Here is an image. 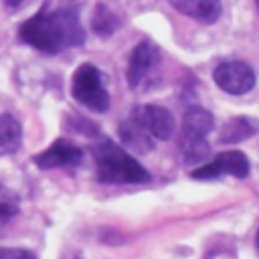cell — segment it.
<instances>
[{
	"label": "cell",
	"instance_id": "obj_2",
	"mask_svg": "<svg viewBox=\"0 0 259 259\" xmlns=\"http://www.w3.org/2000/svg\"><path fill=\"white\" fill-rule=\"evenodd\" d=\"M93 160L97 180L105 184H144L150 180V172L121 146L111 140H101L93 148Z\"/></svg>",
	"mask_w": 259,
	"mask_h": 259
},
{
	"label": "cell",
	"instance_id": "obj_15",
	"mask_svg": "<svg viewBox=\"0 0 259 259\" xmlns=\"http://www.w3.org/2000/svg\"><path fill=\"white\" fill-rule=\"evenodd\" d=\"M18 210H20L18 196L8 186L0 184V237L4 235V231L8 229L12 219L18 214Z\"/></svg>",
	"mask_w": 259,
	"mask_h": 259
},
{
	"label": "cell",
	"instance_id": "obj_7",
	"mask_svg": "<svg viewBox=\"0 0 259 259\" xmlns=\"http://www.w3.org/2000/svg\"><path fill=\"white\" fill-rule=\"evenodd\" d=\"M132 115L150 134V138L154 142L156 140L164 142V140H170L174 136V130H176L174 115L170 113V109H166L162 105H154V103L138 105V107H134Z\"/></svg>",
	"mask_w": 259,
	"mask_h": 259
},
{
	"label": "cell",
	"instance_id": "obj_14",
	"mask_svg": "<svg viewBox=\"0 0 259 259\" xmlns=\"http://www.w3.org/2000/svg\"><path fill=\"white\" fill-rule=\"evenodd\" d=\"M119 24H121L119 16H117L109 6L97 4L95 12H93V18H91V28H93L97 34L109 36V34H113V32L119 28Z\"/></svg>",
	"mask_w": 259,
	"mask_h": 259
},
{
	"label": "cell",
	"instance_id": "obj_4",
	"mask_svg": "<svg viewBox=\"0 0 259 259\" xmlns=\"http://www.w3.org/2000/svg\"><path fill=\"white\" fill-rule=\"evenodd\" d=\"M71 95L91 111H107L109 107V93L103 87V77L91 63H83L75 69L71 77Z\"/></svg>",
	"mask_w": 259,
	"mask_h": 259
},
{
	"label": "cell",
	"instance_id": "obj_16",
	"mask_svg": "<svg viewBox=\"0 0 259 259\" xmlns=\"http://www.w3.org/2000/svg\"><path fill=\"white\" fill-rule=\"evenodd\" d=\"M0 259H38V257L22 247H0Z\"/></svg>",
	"mask_w": 259,
	"mask_h": 259
},
{
	"label": "cell",
	"instance_id": "obj_11",
	"mask_svg": "<svg viewBox=\"0 0 259 259\" xmlns=\"http://www.w3.org/2000/svg\"><path fill=\"white\" fill-rule=\"evenodd\" d=\"M170 6L178 12L186 14L188 18H194L204 24H212L219 20L223 6L217 0H170Z\"/></svg>",
	"mask_w": 259,
	"mask_h": 259
},
{
	"label": "cell",
	"instance_id": "obj_18",
	"mask_svg": "<svg viewBox=\"0 0 259 259\" xmlns=\"http://www.w3.org/2000/svg\"><path fill=\"white\" fill-rule=\"evenodd\" d=\"M257 8H259V2H257Z\"/></svg>",
	"mask_w": 259,
	"mask_h": 259
},
{
	"label": "cell",
	"instance_id": "obj_17",
	"mask_svg": "<svg viewBox=\"0 0 259 259\" xmlns=\"http://www.w3.org/2000/svg\"><path fill=\"white\" fill-rule=\"evenodd\" d=\"M255 241H257V249H259V231H257V239Z\"/></svg>",
	"mask_w": 259,
	"mask_h": 259
},
{
	"label": "cell",
	"instance_id": "obj_13",
	"mask_svg": "<svg viewBox=\"0 0 259 259\" xmlns=\"http://www.w3.org/2000/svg\"><path fill=\"white\" fill-rule=\"evenodd\" d=\"M259 130V125L249 119V117H233L231 121L225 123L221 136H219V142L221 144H237V142H243L247 138H251L255 132Z\"/></svg>",
	"mask_w": 259,
	"mask_h": 259
},
{
	"label": "cell",
	"instance_id": "obj_9",
	"mask_svg": "<svg viewBox=\"0 0 259 259\" xmlns=\"http://www.w3.org/2000/svg\"><path fill=\"white\" fill-rule=\"evenodd\" d=\"M214 127V117L210 111L198 105L186 107L182 115V130H180V140H192V142H202L210 130Z\"/></svg>",
	"mask_w": 259,
	"mask_h": 259
},
{
	"label": "cell",
	"instance_id": "obj_6",
	"mask_svg": "<svg viewBox=\"0 0 259 259\" xmlns=\"http://www.w3.org/2000/svg\"><path fill=\"white\" fill-rule=\"evenodd\" d=\"M212 79L217 87L229 95H245L255 87V71L243 61L221 63L214 69Z\"/></svg>",
	"mask_w": 259,
	"mask_h": 259
},
{
	"label": "cell",
	"instance_id": "obj_3",
	"mask_svg": "<svg viewBox=\"0 0 259 259\" xmlns=\"http://www.w3.org/2000/svg\"><path fill=\"white\" fill-rule=\"evenodd\" d=\"M160 65H162V55L158 45H154L152 40L138 42L127 61V71H125L127 85L136 91L154 89L160 79Z\"/></svg>",
	"mask_w": 259,
	"mask_h": 259
},
{
	"label": "cell",
	"instance_id": "obj_12",
	"mask_svg": "<svg viewBox=\"0 0 259 259\" xmlns=\"http://www.w3.org/2000/svg\"><path fill=\"white\" fill-rule=\"evenodd\" d=\"M22 146V125L12 113H0V156H12Z\"/></svg>",
	"mask_w": 259,
	"mask_h": 259
},
{
	"label": "cell",
	"instance_id": "obj_1",
	"mask_svg": "<svg viewBox=\"0 0 259 259\" xmlns=\"http://www.w3.org/2000/svg\"><path fill=\"white\" fill-rule=\"evenodd\" d=\"M18 36L22 42L47 55H57L67 47H79L85 42L79 14L69 6L57 10H47V6L40 8L20 24Z\"/></svg>",
	"mask_w": 259,
	"mask_h": 259
},
{
	"label": "cell",
	"instance_id": "obj_8",
	"mask_svg": "<svg viewBox=\"0 0 259 259\" xmlns=\"http://www.w3.org/2000/svg\"><path fill=\"white\" fill-rule=\"evenodd\" d=\"M83 160V150L73 144L71 140L59 138L55 140L47 150H42L40 154H36L32 158V162L40 168V170H53V168H63V166H75Z\"/></svg>",
	"mask_w": 259,
	"mask_h": 259
},
{
	"label": "cell",
	"instance_id": "obj_10",
	"mask_svg": "<svg viewBox=\"0 0 259 259\" xmlns=\"http://www.w3.org/2000/svg\"><path fill=\"white\" fill-rule=\"evenodd\" d=\"M119 140L125 148H130L136 154H148L154 150V140L150 138V134L136 121V117L130 113L121 123H119Z\"/></svg>",
	"mask_w": 259,
	"mask_h": 259
},
{
	"label": "cell",
	"instance_id": "obj_5",
	"mask_svg": "<svg viewBox=\"0 0 259 259\" xmlns=\"http://www.w3.org/2000/svg\"><path fill=\"white\" fill-rule=\"evenodd\" d=\"M249 170H251V164H249L247 154H243L241 150H225V152L217 154L210 162L194 168L190 172V176L194 180H210L221 174L245 178V176H249Z\"/></svg>",
	"mask_w": 259,
	"mask_h": 259
}]
</instances>
